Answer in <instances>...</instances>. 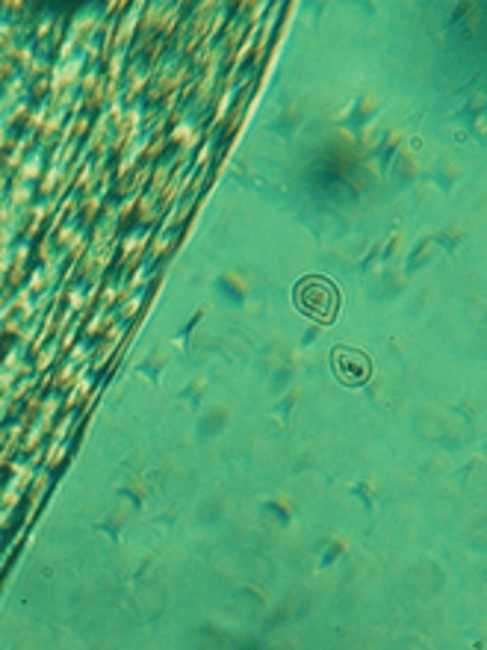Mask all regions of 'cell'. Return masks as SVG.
<instances>
[{"label": "cell", "mask_w": 487, "mask_h": 650, "mask_svg": "<svg viewBox=\"0 0 487 650\" xmlns=\"http://www.w3.org/2000/svg\"><path fill=\"white\" fill-rule=\"evenodd\" d=\"M295 308L316 322H334L337 311H340V290L334 287L332 278L325 275H304L302 281L293 290Z\"/></svg>", "instance_id": "obj_1"}, {"label": "cell", "mask_w": 487, "mask_h": 650, "mask_svg": "<svg viewBox=\"0 0 487 650\" xmlns=\"http://www.w3.org/2000/svg\"><path fill=\"white\" fill-rule=\"evenodd\" d=\"M332 370H334V376L340 379L343 385H349V387L367 385L369 379H372V361H369V355H364V352H358V349H349V347L334 349Z\"/></svg>", "instance_id": "obj_2"}]
</instances>
